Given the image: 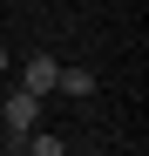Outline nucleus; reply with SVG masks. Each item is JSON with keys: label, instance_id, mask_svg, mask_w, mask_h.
I'll return each mask as SVG.
<instances>
[{"label": "nucleus", "instance_id": "nucleus-3", "mask_svg": "<svg viewBox=\"0 0 149 156\" xmlns=\"http://www.w3.org/2000/svg\"><path fill=\"white\" fill-rule=\"evenodd\" d=\"M54 88H68L74 102H81V95H95V75H88V68H61V75H54Z\"/></svg>", "mask_w": 149, "mask_h": 156}, {"label": "nucleus", "instance_id": "nucleus-4", "mask_svg": "<svg viewBox=\"0 0 149 156\" xmlns=\"http://www.w3.org/2000/svg\"><path fill=\"white\" fill-rule=\"evenodd\" d=\"M27 156H68V149H61L54 136H27Z\"/></svg>", "mask_w": 149, "mask_h": 156}, {"label": "nucleus", "instance_id": "nucleus-2", "mask_svg": "<svg viewBox=\"0 0 149 156\" xmlns=\"http://www.w3.org/2000/svg\"><path fill=\"white\" fill-rule=\"evenodd\" d=\"M54 75H61L54 55H34V61H27V95H47V88H54Z\"/></svg>", "mask_w": 149, "mask_h": 156}, {"label": "nucleus", "instance_id": "nucleus-1", "mask_svg": "<svg viewBox=\"0 0 149 156\" xmlns=\"http://www.w3.org/2000/svg\"><path fill=\"white\" fill-rule=\"evenodd\" d=\"M0 115H7V136H14V143H27V136H34V122H41V95H27V88H14Z\"/></svg>", "mask_w": 149, "mask_h": 156}, {"label": "nucleus", "instance_id": "nucleus-5", "mask_svg": "<svg viewBox=\"0 0 149 156\" xmlns=\"http://www.w3.org/2000/svg\"><path fill=\"white\" fill-rule=\"evenodd\" d=\"M0 75H7V48H0Z\"/></svg>", "mask_w": 149, "mask_h": 156}]
</instances>
